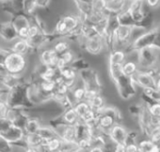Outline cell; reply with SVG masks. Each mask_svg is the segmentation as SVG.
<instances>
[{"mask_svg": "<svg viewBox=\"0 0 160 152\" xmlns=\"http://www.w3.org/2000/svg\"><path fill=\"white\" fill-rule=\"evenodd\" d=\"M0 38L8 42L13 41L18 39L17 30L11 21L0 22Z\"/></svg>", "mask_w": 160, "mask_h": 152, "instance_id": "cell-11", "label": "cell"}, {"mask_svg": "<svg viewBox=\"0 0 160 152\" xmlns=\"http://www.w3.org/2000/svg\"><path fill=\"white\" fill-rule=\"evenodd\" d=\"M77 1H80V2H85V3H91V4H92L93 0H77Z\"/></svg>", "mask_w": 160, "mask_h": 152, "instance_id": "cell-48", "label": "cell"}, {"mask_svg": "<svg viewBox=\"0 0 160 152\" xmlns=\"http://www.w3.org/2000/svg\"><path fill=\"white\" fill-rule=\"evenodd\" d=\"M78 42L80 43V45H82L85 51H87L92 55H99L106 49L104 39L99 35L83 39L81 40H79Z\"/></svg>", "mask_w": 160, "mask_h": 152, "instance_id": "cell-7", "label": "cell"}, {"mask_svg": "<svg viewBox=\"0 0 160 152\" xmlns=\"http://www.w3.org/2000/svg\"><path fill=\"white\" fill-rule=\"evenodd\" d=\"M70 66L74 69L77 72L81 71L83 69H89L90 68V64L84 59V58H76L70 64Z\"/></svg>", "mask_w": 160, "mask_h": 152, "instance_id": "cell-28", "label": "cell"}, {"mask_svg": "<svg viewBox=\"0 0 160 152\" xmlns=\"http://www.w3.org/2000/svg\"><path fill=\"white\" fill-rule=\"evenodd\" d=\"M59 56L64 60V62H65L67 65H70V64L75 59V55H74L70 49H69L68 51L64 52L63 54H61Z\"/></svg>", "mask_w": 160, "mask_h": 152, "instance_id": "cell-37", "label": "cell"}, {"mask_svg": "<svg viewBox=\"0 0 160 152\" xmlns=\"http://www.w3.org/2000/svg\"><path fill=\"white\" fill-rule=\"evenodd\" d=\"M53 152H62V151H61V150L59 149V150H57V151H53Z\"/></svg>", "mask_w": 160, "mask_h": 152, "instance_id": "cell-49", "label": "cell"}, {"mask_svg": "<svg viewBox=\"0 0 160 152\" xmlns=\"http://www.w3.org/2000/svg\"><path fill=\"white\" fill-rule=\"evenodd\" d=\"M109 75L114 82L118 93L123 100H129L137 94V86L132 80V77L124 75L122 70V65L108 64Z\"/></svg>", "mask_w": 160, "mask_h": 152, "instance_id": "cell-1", "label": "cell"}, {"mask_svg": "<svg viewBox=\"0 0 160 152\" xmlns=\"http://www.w3.org/2000/svg\"><path fill=\"white\" fill-rule=\"evenodd\" d=\"M148 138L153 143V144H159L160 143V127L152 128L150 130V133Z\"/></svg>", "mask_w": 160, "mask_h": 152, "instance_id": "cell-33", "label": "cell"}, {"mask_svg": "<svg viewBox=\"0 0 160 152\" xmlns=\"http://www.w3.org/2000/svg\"><path fill=\"white\" fill-rule=\"evenodd\" d=\"M132 80L135 85L140 88H154L155 86V76L150 71L138 69V72L132 77Z\"/></svg>", "mask_w": 160, "mask_h": 152, "instance_id": "cell-9", "label": "cell"}, {"mask_svg": "<svg viewBox=\"0 0 160 152\" xmlns=\"http://www.w3.org/2000/svg\"><path fill=\"white\" fill-rule=\"evenodd\" d=\"M144 3L151 11H157L160 9V0H144Z\"/></svg>", "mask_w": 160, "mask_h": 152, "instance_id": "cell-39", "label": "cell"}, {"mask_svg": "<svg viewBox=\"0 0 160 152\" xmlns=\"http://www.w3.org/2000/svg\"><path fill=\"white\" fill-rule=\"evenodd\" d=\"M97 116H98V113L91 108L89 111H87L79 119L81 120L82 122H84V123H88V122L92 121L93 119L97 118Z\"/></svg>", "mask_w": 160, "mask_h": 152, "instance_id": "cell-34", "label": "cell"}, {"mask_svg": "<svg viewBox=\"0 0 160 152\" xmlns=\"http://www.w3.org/2000/svg\"><path fill=\"white\" fill-rule=\"evenodd\" d=\"M28 81L24 80L17 87L10 90L8 99L9 107L19 109H30L34 107V105L29 102L28 98Z\"/></svg>", "mask_w": 160, "mask_h": 152, "instance_id": "cell-3", "label": "cell"}, {"mask_svg": "<svg viewBox=\"0 0 160 152\" xmlns=\"http://www.w3.org/2000/svg\"><path fill=\"white\" fill-rule=\"evenodd\" d=\"M89 104H90V107L92 110H94L95 112H97V113H99L107 105L106 104V100L102 96V94H99L96 97H94L92 100H91L89 102Z\"/></svg>", "mask_w": 160, "mask_h": 152, "instance_id": "cell-25", "label": "cell"}, {"mask_svg": "<svg viewBox=\"0 0 160 152\" xmlns=\"http://www.w3.org/2000/svg\"><path fill=\"white\" fill-rule=\"evenodd\" d=\"M130 0H107L106 12L108 15H117L123 12Z\"/></svg>", "mask_w": 160, "mask_h": 152, "instance_id": "cell-12", "label": "cell"}, {"mask_svg": "<svg viewBox=\"0 0 160 152\" xmlns=\"http://www.w3.org/2000/svg\"><path fill=\"white\" fill-rule=\"evenodd\" d=\"M12 124V123L11 121H9L6 117L0 119V133H2V132H4L5 131H7V130L11 127Z\"/></svg>", "mask_w": 160, "mask_h": 152, "instance_id": "cell-40", "label": "cell"}, {"mask_svg": "<svg viewBox=\"0 0 160 152\" xmlns=\"http://www.w3.org/2000/svg\"><path fill=\"white\" fill-rule=\"evenodd\" d=\"M106 5H107V0H93V2H92V12L107 13Z\"/></svg>", "mask_w": 160, "mask_h": 152, "instance_id": "cell-31", "label": "cell"}, {"mask_svg": "<svg viewBox=\"0 0 160 152\" xmlns=\"http://www.w3.org/2000/svg\"><path fill=\"white\" fill-rule=\"evenodd\" d=\"M58 74L64 80H75L77 79L78 72L74 69H72L70 65H68L63 69H61L60 70H58Z\"/></svg>", "mask_w": 160, "mask_h": 152, "instance_id": "cell-24", "label": "cell"}, {"mask_svg": "<svg viewBox=\"0 0 160 152\" xmlns=\"http://www.w3.org/2000/svg\"><path fill=\"white\" fill-rule=\"evenodd\" d=\"M13 145L0 134V152H12Z\"/></svg>", "mask_w": 160, "mask_h": 152, "instance_id": "cell-32", "label": "cell"}, {"mask_svg": "<svg viewBox=\"0 0 160 152\" xmlns=\"http://www.w3.org/2000/svg\"><path fill=\"white\" fill-rule=\"evenodd\" d=\"M35 3L37 8H42V9H46L49 7L51 0H35Z\"/></svg>", "mask_w": 160, "mask_h": 152, "instance_id": "cell-42", "label": "cell"}, {"mask_svg": "<svg viewBox=\"0 0 160 152\" xmlns=\"http://www.w3.org/2000/svg\"><path fill=\"white\" fill-rule=\"evenodd\" d=\"M125 152H139L137 142L126 140L125 142Z\"/></svg>", "mask_w": 160, "mask_h": 152, "instance_id": "cell-38", "label": "cell"}, {"mask_svg": "<svg viewBox=\"0 0 160 152\" xmlns=\"http://www.w3.org/2000/svg\"><path fill=\"white\" fill-rule=\"evenodd\" d=\"M1 1H6V0H1Z\"/></svg>", "mask_w": 160, "mask_h": 152, "instance_id": "cell-50", "label": "cell"}, {"mask_svg": "<svg viewBox=\"0 0 160 152\" xmlns=\"http://www.w3.org/2000/svg\"><path fill=\"white\" fill-rule=\"evenodd\" d=\"M149 114L153 116L160 117V102H154L149 106H147Z\"/></svg>", "mask_w": 160, "mask_h": 152, "instance_id": "cell-35", "label": "cell"}, {"mask_svg": "<svg viewBox=\"0 0 160 152\" xmlns=\"http://www.w3.org/2000/svg\"><path fill=\"white\" fill-rule=\"evenodd\" d=\"M8 109H9L8 104L3 103V102H0V119L6 117V115H7Z\"/></svg>", "mask_w": 160, "mask_h": 152, "instance_id": "cell-43", "label": "cell"}, {"mask_svg": "<svg viewBox=\"0 0 160 152\" xmlns=\"http://www.w3.org/2000/svg\"><path fill=\"white\" fill-rule=\"evenodd\" d=\"M60 18L62 19V21L65 23V25H66V26H67V30H68L67 35H68L70 32L73 31L74 29H76V28L79 26V25L81 24V22H80V20H79V18H78V16L73 15V14L62 15ZM67 35H66V36H67ZM66 36H65V37H66ZM65 37H64V38H65Z\"/></svg>", "mask_w": 160, "mask_h": 152, "instance_id": "cell-19", "label": "cell"}, {"mask_svg": "<svg viewBox=\"0 0 160 152\" xmlns=\"http://www.w3.org/2000/svg\"><path fill=\"white\" fill-rule=\"evenodd\" d=\"M38 135L42 138V144L46 145V143L53 137L57 136L53 127L49 124V123H42V125L41 126L40 130L38 131Z\"/></svg>", "mask_w": 160, "mask_h": 152, "instance_id": "cell-18", "label": "cell"}, {"mask_svg": "<svg viewBox=\"0 0 160 152\" xmlns=\"http://www.w3.org/2000/svg\"><path fill=\"white\" fill-rule=\"evenodd\" d=\"M42 120L41 117L39 116H29L27 123L24 127V131L26 133H37L38 131L40 130L41 126L42 125Z\"/></svg>", "mask_w": 160, "mask_h": 152, "instance_id": "cell-16", "label": "cell"}, {"mask_svg": "<svg viewBox=\"0 0 160 152\" xmlns=\"http://www.w3.org/2000/svg\"><path fill=\"white\" fill-rule=\"evenodd\" d=\"M154 88H155V90L158 93H160V74L155 77V86H154Z\"/></svg>", "mask_w": 160, "mask_h": 152, "instance_id": "cell-46", "label": "cell"}, {"mask_svg": "<svg viewBox=\"0 0 160 152\" xmlns=\"http://www.w3.org/2000/svg\"><path fill=\"white\" fill-rule=\"evenodd\" d=\"M37 9L35 0H24V6H23V12L27 15H32Z\"/></svg>", "mask_w": 160, "mask_h": 152, "instance_id": "cell-30", "label": "cell"}, {"mask_svg": "<svg viewBox=\"0 0 160 152\" xmlns=\"http://www.w3.org/2000/svg\"><path fill=\"white\" fill-rule=\"evenodd\" d=\"M137 61L140 70L150 71L156 77L160 66V47L153 44L138 50Z\"/></svg>", "mask_w": 160, "mask_h": 152, "instance_id": "cell-2", "label": "cell"}, {"mask_svg": "<svg viewBox=\"0 0 160 152\" xmlns=\"http://www.w3.org/2000/svg\"><path fill=\"white\" fill-rule=\"evenodd\" d=\"M73 109L78 116V118L81 117L87 111H89L91 109L90 104L88 102L86 101H82V102H78L73 105Z\"/></svg>", "mask_w": 160, "mask_h": 152, "instance_id": "cell-27", "label": "cell"}, {"mask_svg": "<svg viewBox=\"0 0 160 152\" xmlns=\"http://www.w3.org/2000/svg\"><path fill=\"white\" fill-rule=\"evenodd\" d=\"M24 143H25L26 146L37 147L38 145L42 144V140L38 135V133H26Z\"/></svg>", "mask_w": 160, "mask_h": 152, "instance_id": "cell-23", "label": "cell"}, {"mask_svg": "<svg viewBox=\"0 0 160 152\" xmlns=\"http://www.w3.org/2000/svg\"><path fill=\"white\" fill-rule=\"evenodd\" d=\"M133 26L119 25L114 31L115 49H124L132 40Z\"/></svg>", "mask_w": 160, "mask_h": 152, "instance_id": "cell-6", "label": "cell"}, {"mask_svg": "<svg viewBox=\"0 0 160 152\" xmlns=\"http://www.w3.org/2000/svg\"><path fill=\"white\" fill-rule=\"evenodd\" d=\"M39 56H40L41 64L42 66H44V67H47V66L56 67V63L58 61V55L54 52V50L52 48L42 50L41 52H39Z\"/></svg>", "mask_w": 160, "mask_h": 152, "instance_id": "cell-13", "label": "cell"}, {"mask_svg": "<svg viewBox=\"0 0 160 152\" xmlns=\"http://www.w3.org/2000/svg\"><path fill=\"white\" fill-rule=\"evenodd\" d=\"M138 65L136 59L126 58V60L122 64V73L128 77H133V76L138 70Z\"/></svg>", "mask_w": 160, "mask_h": 152, "instance_id": "cell-17", "label": "cell"}, {"mask_svg": "<svg viewBox=\"0 0 160 152\" xmlns=\"http://www.w3.org/2000/svg\"><path fill=\"white\" fill-rule=\"evenodd\" d=\"M4 138H6L12 145H23L26 146L24 143V139L26 136V132L23 128H20L16 125L12 124L11 127L5 131L4 132L0 133Z\"/></svg>", "mask_w": 160, "mask_h": 152, "instance_id": "cell-8", "label": "cell"}, {"mask_svg": "<svg viewBox=\"0 0 160 152\" xmlns=\"http://www.w3.org/2000/svg\"><path fill=\"white\" fill-rule=\"evenodd\" d=\"M128 128L122 123H116L108 132V139L114 144H125L127 140Z\"/></svg>", "mask_w": 160, "mask_h": 152, "instance_id": "cell-10", "label": "cell"}, {"mask_svg": "<svg viewBox=\"0 0 160 152\" xmlns=\"http://www.w3.org/2000/svg\"><path fill=\"white\" fill-rule=\"evenodd\" d=\"M159 31H160V26L156 25L152 28H151V29L145 31L144 33H142L141 35H139L138 38H136L134 40H132L123 49L126 55L133 53V52L138 51V50H140V49H142L144 47L153 45L155 43V41H156L157 37H158Z\"/></svg>", "mask_w": 160, "mask_h": 152, "instance_id": "cell-4", "label": "cell"}, {"mask_svg": "<svg viewBox=\"0 0 160 152\" xmlns=\"http://www.w3.org/2000/svg\"><path fill=\"white\" fill-rule=\"evenodd\" d=\"M76 145H77L78 148L80 149V151L87 152L93 145V141L91 136L86 135V136L78 138L76 140Z\"/></svg>", "mask_w": 160, "mask_h": 152, "instance_id": "cell-22", "label": "cell"}, {"mask_svg": "<svg viewBox=\"0 0 160 152\" xmlns=\"http://www.w3.org/2000/svg\"><path fill=\"white\" fill-rule=\"evenodd\" d=\"M61 144H62V140L58 136H55V137L51 138L46 143V146H47V148L49 149L50 152H53V151L59 150L60 146H61Z\"/></svg>", "mask_w": 160, "mask_h": 152, "instance_id": "cell-29", "label": "cell"}, {"mask_svg": "<svg viewBox=\"0 0 160 152\" xmlns=\"http://www.w3.org/2000/svg\"><path fill=\"white\" fill-rule=\"evenodd\" d=\"M28 67L26 55L12 52L9 50L3 61V69L5 73L21 76Z\"/></svg>", "mask_w": 160, "mask_h": 152, "instance_id": "cell-5", "label": "cell"}, {"mask_svg": "<svg viewBox=\"0 0 160 152\" xmlns=\"http://www.w3.org/2000/svg\"><path fill=\"white\" fill-rule=\"evenodd\" d=\"M141 106H142V103H134V104H131L129 107H128V112L130 114V116L134 118L137 119L138 116L139 115L140 113V110H141Z\"/></svg>", "mask_w": 160, "mask_h": 152, "instance_id": "cell-36", "label": "cell"}, {"mask_svg": "<svg viewBox=\"0 0 160 152\" xmlns=\"http://www.w3.org/2000/svg\"><path fill=\"white\" fill-rule=\"evenodd\" d=\"M52 49L54 50V52L58 55H60L61 54H63L64 52L68 51L70 49V44L67 39L65 38H58L54 41L53 47Z\"/></svg>", "mask_w": 160, "mask_h": 152, "instance_id": "cell-21", "label": "cell"}, {"mask_svg": "<svg viewBox=\"0 0 160 152\" xmlns=\"http://www.w3.org/2000/svg\"><path fill=\"white\" fill-rule=\"evenodd\" d=\"M87 152H105L104 147L100 145H92Z\"/></svg>", "mask_w": 160, "mask_h": 152, "instance_id": "cell-45", "label": "cell"}, {"mask_svg": "<svg viewBox=\"0 0 160 152\" xmlns=\"http://www.w3.org/2000/svg\"><path fill=\"white\" fill-rule=\"evenodd\" d=\"M54 119H57V120H58L64 124H67V125H74L78 121L79 118H78L73 107H70V108L63 110L62 113L60 114V116Z\"/></svg>", "mask_w": 160, "mask_h": 152, "instance_id": "cell-14", "label": "cell"}, {"mask_svg": "<svg viewBox=\"0 0 160 152\" xmlns=\"http://www.w3.org/2000/svg\"><path fill=\"white\" fill-rule=\"evenodd\" d=\"M113 152H125V144H115Z\"/></svg>", "mask_w": 160, "mask_h": 152, "instance_id": "cell-44", "label": "cell"}, {"mask_svg": "<svg viewBox=\"0 0 160 152\" xmlns=\"http://www.w3.org/2000/svg\"><path fill=\"white\" fill-rule=\"evenodd\" d=\"M23 152H38L36 147H31V146H26Z\"/></svg>", "mask_w": 160, "mask_h": 152, "instance_id": "cell-47", "label": "cell"}, {"mask_svg": "<svg viewBox=\"0 0 160 152\" xmlns=\"http://www.w3.org/2000/svg\"><path fill=\"white\" fill-rule=\"evenodd\" d=\"M126 54L122 49H115L109 52L108 64H118L122 65L126 60Z\"/></svg>", "mask_w": 160, "mask_h": 152, "instance_id": "cell-20", "label": "cell"}, {"mask_svg": "<svg viewBox=\"0 0 160 152\" xmlns=\"http://www.w3.org/2000/svg\"><path fill=\"white\" fill-rule=\"evenodd\" d=\"M149 126H150V129H152V128H156V127H160V117L153 116H151V115H150Z\"/></svg>", "mask_w": 160, "mask_h": 152, "instance_id": "cell-41", "label": "cell"}, {"mask_svg": "<svg viewBox=\"0 0 160 152\" xmlns=\"http://www.w3.org/2000/svg\"><path fill=\"white\" fill-rule=\"evenodd\" d=\"M9 50L24 55H27L29 52H31V48L29 46L28 40H23V39H17L13 40V44L12 45L11 48H9Z\"/></svg>", "mask_w": 160, "mask_h": 152, "instance_id": "cell-15", "label": "cell"}, {"mask_svg": "<svg viewBox=\"0 0 160 152\" xmlns=\"http://www.w3.org/2000/svg\"><path fill=\"white\" fill-rule=\"evenodd\" d=\"M137 144H138L139 152H150L154 145L148 137H143L141 135L137 141Z\"/></svg>", "mask_w": 160, "mask_h": 152, "instance_id": "cell-26", "label": "cell"}]
</instances>
